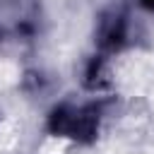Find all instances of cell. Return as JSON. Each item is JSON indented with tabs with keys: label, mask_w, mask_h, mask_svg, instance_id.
Segmentation results:
<instances>
[{
	"label": "cell",
	"mask_w": 154,
	"mask_h": 154,
	"mask_svg": "<svg viewBox=\"0 0 154 154\" xmlns=\"http://www.w3.org/2000/svg\"><path fill=\"white\" fill-rule=\"evenodd\" d=\"M142 5H147V7H154V0H142Z\"/></svg>",
	"instance_id": "cell-1"
}]
</instances>
